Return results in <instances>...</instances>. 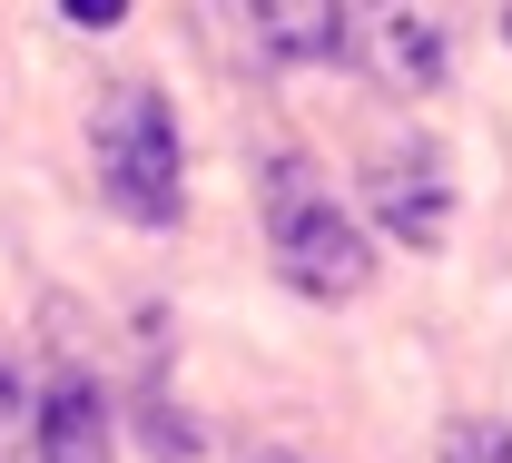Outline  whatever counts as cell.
<instances>
[{
  "label": "cell",
  "instance_id": "9",
  "mask_svg": "<svg viewBox=\"0 0 512 463\" xmlns=\"http://www.w3.org/2000/svg\"><path fill=\"white\" fill-rule=\"evenodd\" d=\"M60 20H69V30H119L128 0H60Z\"/></svg>",
  "mask_w": 512,
  "mask_h": 463
},
{
  "label": "cell",
  "instance_id": "6",
  "mask_svg": "<svg viewBox=\"0 0 512 463\" xmlns=\"http://www.w3.org/2000/svg\"><path fill=\"white\" fill-rule=\"evenodd\" d=\"M256 69H316L345 60V0H247Z\"/></svg>",
  "mask_w": 512,
  "mask_h": 463
},
{
  "label": "cell",
  "instance_id": "8",
  "mask_svg": "<svg viewBox=\"0 0 512 463\" xmlns=\"http://www.w3.org/2000/svg\"><path fill=\"white\" fill-rule=\"evenodd\" d=\"M444 463H512V424L503 414H453L444 424Z\"/></svg>",
  "mask_w": 512,
  "mask_h": 463
},
{
  "label": "cell",
  "instance_id": "4",
  "mask_svg": "<svg viewBox=\"0 0 512 463\" xmlns=\"http://www.w3.org/2000/svg\"><path fill=\"white\" fill-rule=\"evenodd\" d=\"M365 207H375V227L394 247H444L453 237V158L434 138H414V148H375V168H365Z\"/></svg>",
  "mask_w": 512,
  "mask_h": 463
},
{
  "label": "cell",
  "instance_id": "3",
  "mask_svg": "<svg viewBox=\"0 0 512 463\" xmlns=\"http://www.w3.org/2000/svg\"><path fill=\"white\" fill-rule=\"evenodd\" d=\"M345 50L394 99H434L453 79V10L444 0H345Z\"/></svg>",
  "mask_w": 512,
  "mask_h": 463
},
{
  "label": "cell",
  "instance_id": "10",
  "mask_svg": "<svg viewBox=\"0 0 512 463\" xmlns=\"http://www.w3.org/2000/svg\"><path fill=\"white\" fill-rule=\"evenodd\" d=\"M256 463H296V454H256Z\"/></svg>",
  "mask_w": 512,
  "mask_h": 463
},
{
  "label": "cell",
  "instance_id": "2",
  "mask_svg": "<svg viewBox=\"0 0 512 463\" xmlns=\"http://www.w3.org/2000/svg\"><path fill=\"white\" fill-rule=\"evenodd\" d=\"M89 168H99V198L119 207L128 227H178L188 217V168H178V119L148 79L99 89L89 109Z\"/></svg>",
  "mask_w": 512,
  "mask_h": 463
},
{
  "label": "cell",
  "instance_id": "5",
  "mask_svg": "<svg viewBox=\"0 0 512 463\" xmlns=\"http://www.w3.org/2000/svg\"><path fill=\"white\" fill-rule=\"evenodd\" d=\"M30 463H119V434H109V395H99V375L60 365V375L40 385Z\"/></svg>",
  "mask_w": 512,
  "mask_h": 463
},
{
  "label": "cell",
  "instance_id": "11",
  "mask_svg": "<svg viewBox=\"0 0 512 463\" xmlns=\"http://www.w3.org/2000/svg\"><path fill=\"white\" fill-rule=\"evenodd\" d=\"M503 40H512V10H503Z\"/></svg>",
  "mask_w": 512,
  "mask_h": 463
},
{
  "label": "cell",
  "instance_id": "1",
  "mask_svg": "<svg viewBox=\"0 0 512 463\" xmlns=\"http://www.w3.org/2000/svg\"><path fill=\"white\" fill-rule=\"evenodd\" d=\"M256 217H266V247H276V276L296 286V296H365L375 286V247H365V227L335 207L316 158H296V148H276L266 158V178H256Z\"/></svg>",
  "mask_w": 512,
  "mask_h": 463
},
{
  "label": "cell",
  "instance_id": "7",
  "mask_svg": "<svg viewBox=\"0 0 512 463\" xmlns=\"http://www.w3.org/2000/svg\"><path fill=\"white\" fill-rule=\"evenodd\" d=\"M30 424H40V395H30L20 355L0 345V463H20V454H30Z\"/></svg>",
  "mask_w": 512,
  "mask_h": 463
}]
</instances>
